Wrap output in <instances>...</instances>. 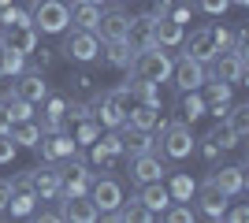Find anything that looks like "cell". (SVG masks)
Returning a JSON list of instances; mask_svg holds the SVG:
<instances>
[{
	"label": "cell",
	"instance_id": "836d02e7",
	"mask_svg": "<svg viewBox=\"0 0 249 223\" xmlns=\"http://www.w3.org/2000/svg\"><path fill=\"white\" fill-rule=\"evenodd\" d=\"M22 71H26V56H19V52H11V49L0 45V78H15Z\"/></svg>",
	"mask_w": 249,
	"mask_h": 223
},
{
	"label": "cell",
	"instance_id": "11a10c76",
	"mask_svg": "<svg viewBox=\"0 0 249 223\" xmlns=\"http://www.w3.org/2000/svg\"><path fill=\"white\" fill-rule=\"evenodd\" d=\"M126 4H130V0H126Z\"/></svg>",
	"mask_w": 249,
	"mask_h": 223
},
{
	"label": "cell",
	"instance_id": "bcb514c9",
	"mask_svg": "<svg viewBox=\"0 0 249 223\" xmlns=\"http://www.w3.org/2000/svg\"><path fill=\"white\" fill-rule=\"evenodd\" d=\"M171 8H175V0H156V4H153V15H156V19H167Z\"/></svg>",
	"mask_w": 249,
	"mask_h": 223
},
{
	"label": "cell",
	"instance_id": "7bdbcfd3",
	"mask_svg": "<svg viewBox=\"0 0 249 223\" xmlns=\"http://www.w3.org/2000/svg\"><path fill=\"white\" fill-rule=\"evenodd\" d=\"M212 41H216V49L223 52V49L231 45V30H227V26H212Z\"/></svg>",
	"mask_w": 249,
	"mask_h": 223
},
{
	"label": "cell",
	"instance_id": "681fc988",
	"mask_svg": "<svg viewBox=\"0 0 249 223\" xmlns=\"http://www.w3.org/2000/svg\"><path fill=\"white\" fill-rule=\"evenodd\" d=\"M11 130V112H8V104L0 101V134H8Z\"/></svg>",
	"mask_w": 249,
	"mask_h": 223
},
{
	"label": "cell",
	"instance_id": "f907efd6",
	"mask_svg": "<svg viewBox=\"0 0 249 223\" xmlns=\"http://www.w3.org/2000/svg\"><path fill=\"white\" fill-rule=\"evenodd\" d=\"M231 4H234V8H249V0H231Z\"/></svg>",
	"mask_w": 249,
	"mask_h": 223
},
{
	"label": "cell",
	"instance_id": "ab89813d",
	"mask_svg": "<svg viewBox=\"0 0 249 223\" xmlns=\"http://www.w3.org/2000/svg\"><path fill=\"white\" fill-rule=\"evenodd\" d=\"M197 8L205 11V15H212V19H219V15L231 8V0H197Z\"/></svg>",
	"mask_w": 249,
	"mask_h": 223
},
{
	"label": "cell",
	"instance_id": "ee69618b",
	"mask_svg": "<svg viewBox=\"0 0 249 223\" xmlns=\"http://www.w3.org/2000/svg\"><path fill=\"white\" fill-rule=\"evenodd\" d=\"M201 141H205V145H201V156H205V160H208V164H212V160H216V156H219V153H223V149H219V145H216V141H208V138H201Z\"/></svg>",
	"mask_w": 249,
	"mask_h": 223
},
{
	"label": "cell",
	"instance_id": "d590c367",
	"mask_svg": "<svg viewBox=\"0 0 249 223\" xmlns=\"http://www.w3.org/2000/svg\"><path fill=\"white\" fill-rule=\"evenodd\" d=\"M89 164H93V168H101V171H112V168H115V156L101 145V138L89 145Z\"/></svg>",
	"mask_w": 249,
	"mask_h": 223
},
{
	"label": "cell",
	"instance_id": "30bf717a",
	"mask_svg": "<svg viewBox=\"0 0 249 223\" xmlns=\"http://www.w3.org/2000/svg\"><path fill=\"white\" fill-rule=\"evenodd\" d=\"M194 197H197V212L205 216V220H223V212H227V201H231V197L219 190L212 179L201 182L197 190H194Z\"/></svg>",
	"mask_w": 249,
	"mask_h": 223
},
{
	"label": "cell",
	"instance_id": "b9f144b4",
	"mask_svg": "<svg viewBox=\"0 0 249 223\" xmlns=\"http://www.w3.org/2000/svg\"><path fill=\"white\" fill-rule=\"evenodd\" d=\"M30 56H34V67H37V71H49L52 67V49H41V45H37Z\"/></svg>",
	"mask_w": 249,
	"mask_h": 223
},
{
	"label": "cell",
	"instance_id": "8fae6325",
	"mask_svg": "<svg viewBox=\"0 0 249 223\" xmlns=\"http://www.w3.org/2000/svg\"><path fill=\"white\" fill-rule=\"evenodd\" d=\"M208 78V67L197 64V60H190V56H182V60H175L171 64V82L178 86V93H190V89H201Z\"/></svg>",
	"mask_w": 249,
	"mask_h": 223
},
{
	"label": "cell",
	"instance_id": "44dd1931",
	"mask_svg": "<svg viewBox=\"0 0 249 223\" xmlns=\"http://www.w3.org/2000/svg\"><path fill=\"white\" fill-rule=\"evenodd\" d=\"M153 22L156 15L153 11H145V15H134V19H126V34H123V41L130 45V49H145V45H153Z\"/></svg>",
	"mask_w": 249,
	"mask_h": 223
},
{
	"label": "cell",
	"instance_id": "d6986e66",
	"mask_svg": "<svg viewBox=\"0 0 249 223\" xmlns=\"http://www.w3.org/2000/svg\"><path fill=\"white\" fill-rule=\"evenodd\" d=\"M134 201H138V205H145L149 212H153L156 220H160V212H164L167 205H171V193H167L164 179H156V182H142V186H138Z\"/></svg>",
	"mask_w": 249,
	"mask_h": 223
},
{
	"label": "cell",
	"instance_id": "9c48e42d",
	"mask_svg": "<svg viewBox=\"0 0 249 223\" xmlns=\"http://www.w3.org/2000/svg\"><path fill=\"white\" fill-rule=\"evenodd\" d=\"M246 74H249V60L227 52V49H223V52H216V60L208 64V78H219V82H231V86L246 82Z\"/></svg>",
	"mask_w": 249,
	"mask_h": 223
},
{
	"label": "cell",
	"instance_id": "5bb4252c",
	"mask_svg": "<svg viewBox=\"0 0 249 223\" xmlns=\"http://www.w3.org/2000/svg\"><path fill=\"white\" fill-rule=\"evenodd\" d=\"M37 153H41V160H49V164H60V160H71L74 153H78V141H74L67 130L45 134V138L37 141Z\"/></svg>",
	"mask_w": 249,
	"mask_h": 223
},
{
	"label": "cell",
	"instance_id": "83f0119b",
	"mask_svg": "<svg viewBox=\"0 0 249 223\" xmlns=\"http://www.w3.org/2000/svg\"><path fill=\"white\" fill-rule=\"evenodd\" d=\"M11 141H15V145L19 149H37V141L45 138L41 134V127H37V123H34V119H19V123H11Z\"/></svg>",
	"mask_w": 249,
	"mask_h": 223
},
{
	"label": "cell",
	"instance_id": "db71d44e",
	"mask_svg": "<svg viewBox=\"0 0 249 223\" xmlns=\"http://www.w3.org/2000/svg\"><path fill=\"white\" fill-rule=\"evenodd\" d=\"M89 4H108V0H89Z\"/></svg>",
	"mask_w": 249,
	"mask_h": 223
},
{
	"label": "cell",
	"instance_id": "4dcf8cb0",
	"mask_svg": "<svg viewBox=\"0 0 249 223\" xmlns=\"http://www.w3.org/2000/svg\"><path fill=\"white\" fill-rule=\"evenodd\" d=\"M130 56H134V49H130L126 41H104V64L108 67L126 71V67H130Z\"/></svg>",
	"mask_w": 249,
	"mask_h": 223
},
{
	"label": "cell",
	"instance_id": "7c38bea8",
	"mask_svg": "<svg viewBox=\"0 0 249 223\" xmlns=\"http://www.w3.org/2000/svg\"><path fill=\"white\" fill-rule=\"evenodd\" d=\"M30 186H34V193H37L41 201H56V197H60V186H63V171L45 160L41 168L30 171Z\"/></svg>",
	"mask_w": 249,
	"mask_h": 223
},
{
	"label": "cell",
	"instance_id": "ac0fdd59",
	"mask_svg": "<svg viewBox=\"0 0 249 223\" xmlns=\"http://www.w3.org/2000/svg\"><path fill=\"white\" fill-rule=\"evenodd\" d=\"M126 15L123 8H108L101 11V19H97V41H123V34H126Z\"/></svg>",
	"mask_w": 249,
	"mask_h": 223
},
{
	"label": "cell",
	"instance_id": "e0dca14e",
	"mask_svg": "<svg viewBox=\"0 0 249 223\" xmlns=\"http://www.w3.org/2000/svg\"><path fill=\"white\" fill-rule=\"evenodd\" d=\"M60 201V220H71V223H93L101 220V212L93 208V201H89V193H82V197H56Z\"/></svg>",
	"mask_w": 249,
	"mask_h": 223
},
{
	"label": "cell",
	"instance_id": "9a60e30c",
	"mask_svg": "<svg viewBox=\"0 0 249 223\" xmlns=\"http://www.w3.org/2000/svg\"><path fill=\"white\" fill-rule=\"evenodd\" d=\"M182 49H186L190 60H197V64H212L216 60V41H212V26H197V30L190 34V37H182Z\"/></svg>",
	"mask_w": 249,
	"mask_h": 223
},
{
	"label": "cell",
	"instance_id": "603a6c76",
	"mask_svg": "<svg viewBox=\"0 0 249 223\" xmlns=\"http://www.w3.org/2000/svg\"><path fill=\"white\" fill-rule=\"evenodd\" d=\"M126 127H134V130H160L167 123L164 116H160V108H153V104H130L126 108V119H123Z\"/></svg>",
	"mask_w": 249,
	"mask_h": 223
},
{
	"label": "cell",
	"instance_id": "f5cc1de1",
	"mask_svg": "<svg viewBox=\"0 0 249 223\" xmlns=\"http://www.w3.org/2000/svg\"><path fill=\"white\" fill-rule=\"evenodd\" d=\"M0 101H8V93H4V89H0Z\"/></svg>",
	"mask_w": 249,
	"mask_h": 223
},
{
	"label": "cell",
	"instance_id": "6da1fadb",
	"mask_svg": "<svg viewBox=\"0 0 249 223\" xmlns=\"http://www.w3.org/2000/svg\"><path fill=\"white\" fill-rule=\"evenodd\" d=\"M171 52H167L164 45H145V49H138L134 56H130V67L126 71L134 74V78H149V82H171Z\"/></svg>",
	"mask_w": 249,
	"mask_h": 223
},
{
	"label": "cell",
	"instance_id": "1f68e13d",
	"mask_svg": "<svg viewBox=\"0 0 249 223\" xmlns=\"http://www.w3.org/2000/svg\"><path fill=\"white\" fill-rule=\"evenodd\" d=\"M167 186V193H171V201H190L194 197V190H197V182L190 179L186 171H175L171 175V182H164Z\"/></svg>",
	"mask_w": 249,
	"mask_h": 223
},
{
	"label": "cell",
	"instance_id": "5b68a950",
	"mask_svg": "<svg viewBox=\"0 0 249 223\" xmlns=\"http://www.w3.org/2000/svg\"><path fill=\"white\" fill-rule=\"evenodd\" d=\"M67 60H74V64H93L97 56H101V41H97L93 30H78L74 26L67 37H63V49H60Z\"/></svg>",
	"mask_w": 249,
	"mask_h": 223
},
{
	"label": "cell",
	"instance_id": "f35d334b",
	"mask_svg": "<svg viewBox=\"0 0 249 223\" xmlns=\"http://www.w3.org/2000/svg\"><path fill=\"white\" fill-rule=\"evenodd\" d=\"M101 145L108 149V153H112L115 160H119V156H126V153H123V138H119V130H108V134H101Z\"/></svg>",
	"mask_w": 249,
	"mask_h": 223
},
{
	"label": "cell",
	"instance_id": "484cf974",
	"mask_svg": "<svg viewBox=\"0 0 249 223\" xmlns=\"http://www.w3.org/2000/svg\"><path fill=\"white\" fill-rule=\"evenodd\" d=\"M182 37H186V26H182V22H175L171 15L153 22V41H156V45H164V49H178V45H182Z\"/></svg>",
	"mask_w": 249,
	"mask_h": 223
},
{
	"label": "cell",
	"instance_id": "8992f818",
	"mask_svg": "<svg viewBox=\"0 0 249 223\" xmlns=\"http://www.w3.org/2000/svg\"><path fill=\"white\" fill-rule=\"evenodd\" d=\"M37 205H41V197H37V193H34V186H30V171H26V175H15V179H11L8 212L15 216V220H30Z\"/></svg>",
	"mask_w": 249,
	"mask_h": 223
},
{
	"label": "cell",
	"instance_id": "d4e9b609",
	"mask_svg": "<svg viewBox=\"0 0 249 223\" xmlns=\"http://www.w3.org/2000/svg\"><path fill=\"white\" fill-rule=\"evenodd\" d=\"M119 138H123V153L126 156H138V153H156V138H153V130H134V127H126V123H119Z\"/></svg>",
	"mask_w": 249,
	"mask_h": 223
},
{
	"label": "cell",
	"instance_id": "2e32d148",
	"mask_svg": "<svg viewBox=\"0 0 249 223\" xmlns=\"http://www.w3.org/2000/svg\"><path fill=\"white\" fill-rule=\"evenodd\" d=\"M167 168L164 160H160V153H138V156H130V179L142 186V182H156L164 179Z\"/></svg>",
	"mask_w": 249,
	"mask_h": 223
},
{
	"label": "cell",
	"instance_id": "ffe728a7",
	"mask_svg": "<svg viewBox=\"0 0 249 223\" xmlns=\"http://www.w3.org/2000/svg\"><path fill=\"white\" fill-rule=\"evenodd\" d=\"M227 197H242L246 193V164H223L216 175H208Z\"/></svg>",
	"mask_w": 249,
	"mask_h": 223
},
{
	"label": "cell",
	"instance_id": "f546056e",
	"mask_svg": "<svg viewBox=\"0 0 249 223\" xmlns=\"http://www.w3.org/2000/svg\"><path fill=\"white\" fill-rule=\"evenodd\" d=\"M223 119H227V130H231L238 141L249 134V104H227Z\"/></svg>",
	"mask_w": 249,
	"mask_h": 223
},
{
	"label": "cell",
	"instance_id": "7a4b0ae2",
	"mask_svg": "<svg viewBox=\"0 0 249 223\" xmlns=\"http://www.w3.org/2000/svg\"><path fill=\"white\" fill-rule=\"evenodd\" d=\"M89 104H93V119H97V123L108 127V130H115L126 119V108L134 104V97H130L126 86H119V89H108V93H93Z\"/></svg>",
	"mask_w": 249,
	"mask_h": 223
},
{
	"label": "cell",
	"instance_id": "60d3db41",
	"mask_svg": "<svg viewBox=\"0 0 249 223\" xmlns=\"http://www.w3.org/2000/svg\"><path fill=\"white\" fill-rule=\"evenodd\" d=\"M15 153H19V145L11 141V134H0V164H11Z\"/></svg>",
	"mask_w": 249,
	"mask_h": 223
},
{
	"label": "cell",
	"instance_id": "3957f363",
	"mask_svg": "<svg viewBox=\"0 0 249 223\" xmlns=\"http://www.w3.org/2000/svg\"><path fill=\"white\" fill-rule=\"evenodd\" d=\"M194 130H190L186 119H175V123H164L160 127V141H156V153L167 160H186L194 153Z\"/></svg>",
	"mask_w": 249,
	"mask_h": 223
},
{
	"label": "cell",
	"instance_id": "816d5d0a",
	"mask_svg": "<svg viewBox=\"0 0 249 223\" xmlns=\"http://www.w3.org/2000/svg\"><path fill=\"white\" fill-rule=\"evenodd\" d=\"M8 4H15V0H0V8H8Z\"/></svg>",
	"mask_w": 249,
	"mask_h": 223
},
{
	"label": "cell",
	"instance_id": "4316f807",
	"mask_svg": "<svg viewBox=\"0 0 249 223\" xmlns=\"http://www.w3.org/2000/svg\"><path fill=\"white\" fill-rule=\"evenodd\" d=\"M67 19H71L78 30H97V19H101V4H89V0H74V4H67Z\"/></svg>",
	"mask_w": 249,
	"mask_h": 223
},
{
	"label": "cell",
	"instance_id": "74e56055",
	"mask_svg": "<svg viewBox=\"0 0 249 223\" xmlns=\"http://www.w3.org/2000/svg\"><path fill=\"white\" fill-rule=\"evenodd\" d=\"M205 138H208V141H216L219 149H234V145H238V138H234V134L227 130V123H219V127H212V130L205 134Z\"/></svg>",
	"mask_w": 249,
	"mask_h": 223
},
{
	"label": "cell",
	"instance_id": "7dc6e473",
	"mask_svg": "<svg viewBox=\"0 0 249 223\" xmlns=\"http://www.w3.org/2000/svg\"><path fill=\"white\" fill-rule=\"evenodd\" d=\"M71 82H74V89H82V93H89V89H93V78H89V74H74Z\"/></svg>",
	"mask_w": 249,
	"mask_h": 223
},
{
	"label": "cell",
	"instance_id": "cb8c5ba5",
	"mask_svg": "<svg viewBox=\"0 0 249 223\" xmlns=\"http://www.w3.org/2000/svg\"><path fill=\"white\" fill-rule=\"evenodd\" d=\"M41 104H45V112H41V123H37V127H41V134H60L63 123H67V101L49 93Z\"/></svg>",
	"mask_w": 249,
	"mask_h": 223
},
{
	"label": "cell",
	"instance_id": "e575fe53",
	"mask_svg": "<svg viewBox=\"0 0 249 223\" xmlns=\"http://www.w3.org/2000/svg\"><path fill=\"white\" fill-rule=\"evenodd\" d=\"M201 116H205V97H201V89L182 93V119L194 123V119H201Z\"/></svg>",
	"mask_w": 249,
	"mask_h": 223
},
{
	"label": "cell",
	"instance_id": "7402d4cb",
	"mask_svg": "<svg viewBox=\"0 0 249 223\" xmlns=\"http://www.w3.org/2000/svg\"><path fill=\"white\" fill-rule=\"evenodd\" d=\"M205 112H212L216 119H223V112H227V104H231V82H219V78H205Z\"/></svg>",
	"mask_w": 249,
	"mask_h": 223
},
{
	"label": "cell",
	"instance_id": "52a82bcc",
	"mask_svg": "<svg viewBox=\"0 0 249 223\" xmlns=\"http://www.w3.org/2000/svg\"><path fill=\"white\" fill-rule=\"evenodd\" d=\"M89 201H93V208H97L101 216H108V212H115L126 197H123V186H119L112 175H104V179H93V182H89Z\"/></svg>",
	"mask_w": 249,
	"mask_h": 223
},
{
	"label": "cell",
	"instance_id": "ba28073f",
	"mask_svg": "<svg viewBox=\"0 0 249 223\" xmlns=\"http://www.w3.org/2000/svg\"><path fill=\"white\" fill-rule=\"evenodd\" d=\"M37 37L41 34L34 30V22H11V26H0V45L11 49V52L19 56H30L37 49Z\"/></svg>",
	"mask_w": 249,
	"mask_h": 223
},
{
	"label": "cell",
	"instance_id": "277c9868",
	"mask_svg": "<svg viewBox=\"0 0 249 223\" xmlns=\"http://www.w3.org/2000/svg\"><path fill=\"white\" fill-rule=\"evenodd\" d=\"M30 22H34L37 34H63L71 26L67 4H63V0H34L30 4Z\"/></svg>",
	"mask_w": 249,
	"mask_h": 223
},
{
	"label": "cell",
	"instance_id": "d6a6232c",
	"mask_svg": "<svg viewBox=\"0 0 249 223\" xmlns=\"http://www.w3.org/2000/svg\"><path fill=\"white\" fill-rule=\"evenodd\" d=\"M71 138L78 141V145H93V141L101 138V123H97L93 116H82V119H74V130H71Z\"/></svg>",
	"mask_w": 249,
	"mask_h": 223
},
{
	"label": "cell",
	"instance_id": "4fadbf2b",
	"mask_svg": "<svg viewBox=\"0 0 249 223\" xmlns=\"http://www.w3.org/2000/svg\"><path fill=\"white\" fill-rule=\"evenodd\" d=\"M15 78H19V82H11V89H8L11 97L30 101V104H41L45 97H49V82H45L41 71H22V74H15Z\"/></svg>",
	"mask_w": 249,
	"mask_h": 223
},
{
	"label": "cell",
	"instance_id": "c3c4849f",
	"mask_svg": "<svg viewBox=\"0 0 249 223\" xmlns=\"http://www.w3.org/2000/svg\"><path fill=\"white\" fill-rule=\"evenodd\" d=\"M8 197H11V182H4V179H0V216L8 212Z\"/></svg>",
	"mask_w": 249,
	"mask_h": 223
},
{
	"label": "cell",
	"instance_id": "f1b7e54d",
	"mask_svg": "<svg viewBox=\"0 0 249 223\" xmlns=\"http://www.w3.org/2000/svg\"><path fill=\"white\" fill-rule=\"evenodd\" d=\"M126 89H130V97H134L138 104H153V108H160V86L156 82H149V78H126Z\"/></svg>",
	"mask_w": 249,
	"mask_h": 223
},
{
	"label": "cell",
	"instance_id": "8d00e7d4",
	"mask_svg": "<svg viewBox=\"0 0 249 223\" xmlns=\"http://www.w3.org/2000/svg\"><path fill=\"white\" fill-rule=\"evenodd\" d=\"M4 104H8V112H11V123H19V119H34V104H30V101H19V97L8 93Z\"/></svg>",
	"mask_w": 249,
	"mask_h": 223
},
{
	"label": "cell",
	"instance_id": "f6af8a7d",
	"mask_svg": "<svg viewBox=\"0 0 249 223\" xmlns=\"http://www.w3.org/2000/svg\"><path fill=\"white\" fill-rule=\"evenodd\" d=\"M223 220L242 223V220H249V208H246V205H238V208H227V212H223Z\"/></svg>",
	"mask_w": 249,
	"mask_h": 223
}]
</instances>
